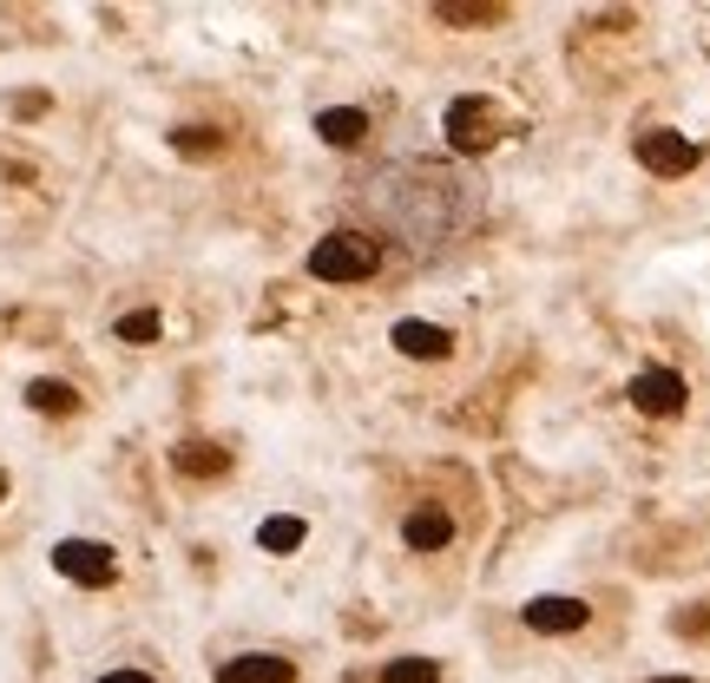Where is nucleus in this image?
Instances as JSON below:
<instances>
[{
  "mask_svg": "<svg viewBox=\"0 0 710 683\" xmlns=\"http://www.w3.org/2000/svg\"><path fill=\"white\" fill-rule=\"evenodd\" d=\"M441 132H447V145H454V151H494L500 138L520 132V119H513L500 99H487V92H461V99H447Z\"/></svg>",
  "mask_w": 710,
  "mask_h": 683,
  "instance_id": "obj_1",
  "label": "nucleus"
},
{
  "mask_svg": "<svg viewBox=\"0 0 710 683\" xmlns=\"http://www.w3.org/2000/svg\"><path fill=\"white\" fill-rule=\"evenodd\" d=\"M375 270H382V244L375 237H355V230H329L309 250V276L316 283H368Z\"/></svg>",
  "mask_w": 710,
  "mask_h": 683,
  "instance_id": "obj_2",
  "label": "nucleus"
},
{
  "mask_svg": "<svg viewBox=\"0 0 710 683\" xmlns=\"http://www.w3.org/2000/svg\"><path fill=\"white\" fill-rule=\"evenodd\" d=\"M639 165L651 171V178H691L698 165H704V145L684 132H671V126H651V132H639Z\"/></svg>",
  "mask_w": 710,
  "mask_h": 683,
  "instance_id": "obj_3",
  "label": "nucleus"
},
{
  "mask_svg": "<svg viewBox=\"0 0 710 683\" xmlns=\"http://www.w3.org/2000/svg\"><path fill=\"white\" fill-rule=\"evenodd\" d=\"M625 395H632V408L651 414V420H678V414L691 408V388H684L678 368H639Z\"/></svg>",
  "mask_w": 710,
  "mask_h": 683,
  "instance_id": "obj_4",
  "label": "nucleus"
},
{
  "mask_svg": "<svg viewBox=\"0 0 710 683\" xmlns=\"http://www.w3.org/2000/svg\"><path fill=\"white\" fill-rule=\"evenodd\" d=\"M520 624L540 631V637H572V631L592 624V605H585V598H566V592H540V598L520 605Z\"/></svg>",
  "mask_w": 710,
  "mask_h": 683,
  "instance_id": "obj_5",
  "label": "nucleus"
},
{
  "mask_svg": "<svg viewBox=\"0 0 710 683\" xmlns=\"http://www.w3.org/2000/svg\"><path fill=\"white\" fill-rule=\"evenodd\" d=\"M53 565L67 572L72 585H112L119 578V558H112V546H99V540H60Z\"/></svg>",
  "mask_w": 710,
  "mask_h": 683,
  "instance_id": "obj_6",
  "label": "nucleus"
},
{
  "mask_svg": "<svg viewBox=\"0 0 710 683\" xmlns=\"http://www.w3.org/2000/svg\"><path fill=\"white\" fill-rule=\"evenodd\" d=\"M388 342H395L408 362H447V355H454V329H441V323H422V316H402V323L388 329Z\"/></svg>",
  "mask_w": 710,
  "mask_h": 683,
  "instance_id": "obj_7",
  "label": "nucleus"
},
{
  "mask_svg": "<svg viewBox=\"0 0 710 683\" xmlns=\"http://www.w3.org/2000/svg\"><path fill=\"white\" fill-rule=\"evenodd\" d=\"M402 546L408 552H447L454 546V513L447 506H415L402 519Z\"/></svg>",
  "mask_w": 710,
  "mask_h": 683,
  "instance_id": "obj_8",
  "label": "nucleus"
},
{
  "mask_svg": "<svg viewBox=\"0 0 710 683\" xmlns=\"http://www.w3.org/2000/svg\"><path fill=\"white\" fill-rule=\"evenodd\" d=\"M217 683H296V664H289V657H270V651H250V657L217 664Z\"/></svg>",
  "mask_w": 710,
  "mask_h": 683,
  "instance_id": "obj_9",
  "label": "nucleus"
},
{
  "mask_svg": "<svg viewBox=\"0 0 710 683\" xmlns=\"http://www.w3.org/2000/svg\"><path fill=\"white\" fill-rule=\"evenodd\" d=\"M316 138L336 145V151H355L368 138V112L362 106H329V112H316Z\"/></svg>",
  "mask_w": 710,
  "mask_h": 683,
  "instance_id": "obj_10",
  "label": "nucleus"
},
{
  "mask_svg": "<svg viewBox=\"0 0 710 683\" xmlns=\"http://www.w3.org/2000/svg\"><path fill=\"white\" fill-rule=\"evenodd\" d=\"M434 20L441 27H506V7L500 0H434Z\"/></svg>",
  "mask_w": 710,
  "mask_h": 683,
  "instance_id": "obj_11",
  "label": "nucleus"
},
{
  "mask_svg": "<svg viewBox=\"0 0 710 683\" xmlns=\"http://www.w3.org/2000/svg\"><path fill=\"white\" fill-rule=\"evenodd\" d=\"M303 540H309V519H296V513H270V519L257 526V546L277 552V558H284V552H296Z\"/></svg>",
  "mask_w": 710,
  "mask_h": 683,
  "instance_id": "obj_12",
  "label": "nucleus"
},
{
  "mask_svg": "<svg viewBox=\"0 0 710 683\" xmlns=\"http://www.w3.org/2000/svg\"><path fill=\"white\" fill-rule=\"evenodd\" d=\"M171 467H178L185 479H217L224 467H230V454H224V447H205V441H198V447H178V454H171Z\"/></svg>",
  "mask_w": 710,
  "mask_h": 683,
  "instance_id": "obj_13",
  "label": "nucleus"
},
{
  "mask_svg": "<svg viewBox=\"0 0 710 683\" xmlns=\"http://www.w3.org/2000/svg\"><path fill=\"white\" fill-rule=\"evenodd\" d=\"M27 408H40V414H72V408H79V395H72L67 382L40 375V382H27Z\"/></svg>",
  "mask_w": 710,
  "mask_h": 683,
  "instance_id": "obj_14",
  "label": "nucleus"
},
{
  "mask_svg": "<svg viewBox=\"0 0 710 683\" xmlns=\"http://www.w3.org/2000/svg\"><path fill=\"white\" fill-rule=\"evenodd\" d=\"M375 683H441V664L434 657H395V664H382Z\"/></svg>",
  "mask_w": 710,
  "mask_h": 683,
  "instance_id": "obj_15",
  "label": "nucleus"
},
{
  "mask_svg": "<svg viewBox=\"0 0 710 683\" xmlns=\"http://www.w3.org/2000/svg\"><path fill=\"white\" fill-rule=\"evenodd\" d=\"M119 342H132V348L158 342V309H132V316H119Z\"/></svg>",
  "mask_w": 710,
  "mask_h": 683,
  "instance_id": "obj_16",
  "label": "nucleus"
},
{
  "mask_svg": "<svg viewBox=\"0 0 710 683\" xmlns=\"http://www.w3.org/2000/svg\"><path fill=\"white\" fill-rule=\"evenodd\" d=\"M171 145H178V151H217L224 138H217L211 126H185V132H171Z\"/></svg>",
  "mask_w": 710,
  "mask_h": 683,
  "instance_id": "obj_17",
  "label": "nucleus"
},
{
  "mask_svg": "<svg viewBox=\"0 0 710 683\" xmlns=\"http://www.w3.org/2000/svg\"><path fill=\"white\" fill-rule=\"evenodd\" d=\"M99 683H151V677H145V671H106Z\"/></svg>",
  "mask_w": 710,
  "mask_h": 683,
  "instance_id": "obj_18",
  "label": "nucleus"
},
{
  "mask_svg": "<svg viewBox=\"0 0 710 683\" xmlns=\"http://www.w3.org/2000/svg\"><path fill=\"white\" fill-rule=\"evenodd\" d=\"M644 683H698V677H644Z\"/></svg>",
  "mask_w": 710,
  "mask_h": 683,
  "instance_id": "obj_19",
  "label": "nucleus"
},
{
  "mask_svg": "<svg viewBox=\"0 0 710 683\" xmlns=\"http://www.w3.org/2000/svg\"><path fill=\"white\" fill-rule=\"evenodd\" d=\"M0 499H7V474H0Z\"/></svg>",
  "mask_w": 710,
  "mask_h": 683,
  "instance_id": "obj_20",
  "label": "nucleus"
}]
</instances>
